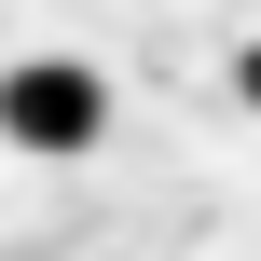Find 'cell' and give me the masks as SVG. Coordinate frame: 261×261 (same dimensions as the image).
I'll list each match as a JSON object with an SVG mask.
<instances>
[{"label":"cell","mask_w":261,"mask_h":261,"mask_svg":"<svg viewBox=\"0 0 261 261\" xmlns=\"http://www.w3.org/2000/svg\"><path fill=\"white\" fill-rule=\"evenodd\" d=\"M0 138H14L28 165H83V151L110 138V83H96L83 55H14V69H0Z\"/></svg>","instance_id":"obj_1"},{"label":"cell","mask_w":261,"mask_h":261,"mask_svg":"<svg viewBox=\"0 0 261 261\" xmlns=\"http://www.w3.org/2000/svg\"><path fill=\"white\" fill-rule=\"evenodd\" d=\"M234 96H248V110H261V41H248V55H234Z\"/></svg>","instance_id":"obj_2"}]
</instances>
